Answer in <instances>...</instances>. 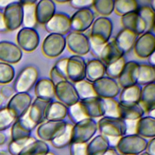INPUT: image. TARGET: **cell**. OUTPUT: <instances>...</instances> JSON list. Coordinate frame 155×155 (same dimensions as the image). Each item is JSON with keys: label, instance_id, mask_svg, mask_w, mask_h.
Returning <instances> with one entry per match:
<instances>
[{"label": "cell", "instance_id": "6da1fadb", "mask_svg": "<svg viewBox=\"0 0 155 155\" xmlns=\"http://www.w3.org/2000/svg\"><path fill=\"white\" fill-rule=\"evenodd\" d=\"M113 32V23L108 17L100 16L95 19L88 36L90 42L96 45L107 44Z\"/></svg>", "mask_w": 155, "mask_h": 155}, {"label": "cell", "instance_id": "7a4b0ae2", "mask_svg": "<svg viewBox=\"0 0 155 155\" xmlns=\"http://www.w3.org/2000/svg\"><path fill=\"white\" fill-rule=\"evenodd\" d=\"M97 124L101 134L108 138H120L127 132V122L120 117H102Z\"/></svg>", "mask_w": 155, "mask_h": 155}, {"label": "cell", "instance_id": "3957f363", "mask_svg": "<svg viewBox=\"0 0 155 155\" xmlns=\"http://www.w3.org/2000/svg\"><path fill=\"white\" fill-rule=\"evenodd\" d=\"M147 141L136 134L124 135L116 143L117 150L124 155H137L146 150Z\"/></svg>", "mask_w": 155, "mask_h": 155}, {"label": "cell", "instance_id": "277c9868", "mask_svg": "<svg viewBox=\"0 0 155 155\" xmlns=\"http://www.w3.org/2000/svg\"><path fill=\"white\" fill-rule=\"evenodd\" d=\"M97 130V122L92 118H86L75 124L72 128L71 143H87Z\"/></svg>", "mask_w": 155, "mask_h": 155}, {"label": "cell", "instance_id": "5b68a950", "mask_svg": "<svg viewBox=\"0 0 155 155\" xmlns=\"http://www.w3.org/2000/svg\"><path fill=\"white\" fill-rule=\"evenodd\" d=\"M39 77L38 68L33 65L24 67L16 78L13 89L16 93H28L36 84Z\"/></svg>", "mask_w": 155, "mask_h": 155}, {"label": "cell", "instance_id": "8992f818", "mask_svg": "<svg viewBox=\"0 0 155 155\" xmlns=\"http://www.w3.org/2000/svg\"><path fill=\"white\" fill-rule=\"evenodd\" d=\"M66 47L74 55L83 56L90 52L88 36L84 33L71 31L65 37Z\"/></svg>", "mask_w": 155, "mask_h": 155}, {"label": "cell", "instance_id": "52a82bcc", "mask_svg": "<svg viewBox=\"0 0 155 155\" xmlns=\"http://www.w3.org/2000/svg\"><path fill=\"white\" fill-rule=\"evenodd\" d=\"M66 48L65 37L63 35L50 33L44 39L41 50L48 58H56L60 56Z\"/></svg>", "mask_w": 155, "mask_h": 155}, {"label": "cell", "instance_id": "ba28073f", "mask_svg": "<svg viewBox=\"0 0 155 155\" xmlns=\"http://www.w3.org/2000/svg\"><path fill=\"white\" fill-rule=\"evenodd\" d=\"M93 85L96 96L103 99L115 98L121 89L116 79L107 76L93 82Z\"/></svg>", "mask_w": 155, "mask_h": 155}, {"label": "cell", "instance_id": "9c48e42d", "mask_svg": "<svg viewBox=\"0 0 155 155\" xmlns=\"http://www.w3.org/2000/svg\"><path fill=\"white\" fill-rule=\"evenodd\" d=\"M67 123L62 121L47 120L39 125L37 135L43 141H52L60 136L65 131Z\"/></svg>", "mask_w": 155, "mask_h": 155}, {"label": "cell", "instance_id": "30bf717a", "mask_svg": "<svg viewBox=\"0 0 155 155\" xmlns=\"http://www.w3.org/2000/svg\"><path fill=\"white\" fill-rule=\"evenodd\" d=\"M16 41L22 51L31 53L38 47L40 37L35 28L23 27L17 34Z\"/></svg>", "mask_w": 155, "mask_h": 155}, {"label": "cell", "instance_id": "8fae6325", "mask_svg": "<svg viewBox=\"0 0 155 155\" xmlns=\"http://www.w3.org/2000/svg\"><path fill=\"white\" fill-rule=\"evenodd\" d=\"M94 20V13L91 8L78 10L70 17L71 31L84 33L91 28Z\"/></svg>", "mask_w": 155, "mask_h": 155}, {"label": "cell", "instance_id": "7c38bea8", "mask_svg": "<svg viewBox=\"0 0 155 155\" xmlns=\"http://www.w3.org/2000/svg\"><path fill=\"white\" fill-rule=\"evenodd\" d=\"M86 63L82 56L73 54L68 58L66 67L67 79L73 84L85 79Z\"/></svg>", "mask_w": 155, "mask_h": 155}, {"label": "cell", "instance_id": "4fadbf2b", "mask_svg": "<svg viewBox=\"0 0 155 155\" xmlns=\"http://www.w3.org/2000/svg\"><path fill=\"white\" fill-rule=\"evenodd\" d=\"M3 14L8 30H15L22 25L23 11L20 1H12L5 8Z\"/></svg>", "mask_w": 155, "mask_h": 155}, {"label": "cell", "instance_id": "5bb4252c", "mask_svg": "<svg viewBox=\"0 0 155 155\" xmlns=\"http://www.w3.org/2000/svg\"><path fill=\"white\" fill-rule=\"evenodd\" d=\"M44 26L49 34L64 36L71 31L70 16L64 13H56Z\"/></svg>", "mask_w": 155, "mask_h": 155}, {"label": "cell", "instance_id": "9a60e30c", "mask_svg": "<svg viewBox=\"0 0 155 155\" xmlns=\"http://www.w3.org/2000/svg\"><path fill=\"white\" fill-rule=\"evenodd\" d=\"M55 97L67 107L79 101L73 84L68 80L62 81L55 85Z\"/></svg>", "mask_w": 155, "mask_h": 155}, {"label": "cell", "instance_id": "2e32d148", "mask_svg": "<svg viewBox=\"0 0 155 155\" xmlns=\"http://www.w3.org/2000/svg\"><path fill=\"white\" fill-rule=\"evenodd\" d=\"M135 55L140 59L147 58L154 52L155 36L151 32H145L137 38L133 48Z\"/></svg>", "mask_w": 155, "mask_h": 155}, {"label": "cell", "instance_id": "e0dca14e", "mask_svg": "<svg viewBox=\"0 0 155 155\" xmlns=\"http://www.w3.org/2000/svg\"><path fill=\"white\" fill-rule=\"evenodd\" d=\"M31 102L32 97L29 93H16L11 97L7 107L18 119L27 113Z\"/></svg>", "mask_w": 155, "mask_h": 155}, {"label": "cell", "instance_id": "ac0fdd59", "mask_svg": "<svg viewBox=\"0 0 155 155\" xmlns=\"http://www.w3.org/2000/svg\"><path fill=\"white\" fill-rule=\"evenodd\" d=\"M22 57V51L16 44L9 41L0 42V60L11 64L19 62Z\"/></svg>", "mask_w": 155, "mask_h": 155}, {"label": "cell", "instance_id": "d6986e66", "mask_svg": "<svg viewBox=\"0 0 155 155\" xmlns=\"http://www.w3.org/2000/svg\"><path fill=\"white\" fill-rule=\"evenodd\" d=\"M79 101L88 117L94 119L104 116L105 107L103 98L94 96Z\"/></svg>", "mask_w": 155, "mask_h": 155}, {"label": "cell", "instance_id": "ffe728a7", "mask_svg": "<svg viewBox=\"0 0 155 155\" xmlns=\"http://www.w3.org/2000/svg\"><path fill=\"white\" fill-rule=\"evenodd\" d=\"M36 126L38 125L29 119L28 114L26 113L24 115L17 119V120L13 125V139L16 140L30 136V133Z\"/></svg>", "mask_w": 155, "mask_h": 155}, {"label": "cell", "instance_id": "44dd1931", "mask_svg": "<svg viewBox=\"0 0 155 155\" xmlns=\"http://www.w3.org/2000/svg\"><path fill=\"white\" fill-rule=\"evenodd\" d=\"M51 101L38 97L32 101L27 114L29 119L36 125H39L45 120L46 110Z\"/></svg>", "mask_w": 155, "mask_h": 155}, {"label": "cell", "instance_id": "7402d4cb", "mask_svg": "<svg viewBox=\"0 0 155 155\" xmlns=\"http://www.w3.org/2000/svg\"><path fill=\"white\" fill-rule=\"evenodd\" d=\"M138 36H139L136 33L131 30L123 28L118 33L116 38L114 39V41L117 47L124 55L133 48L134 45Z\"/></svg>", "mask_w": 155, "mask_h": 155}, {"label": "cell", "instance_id": "603a6c76", "mask_svg": "<svg viewBox=\"0 0 155 155\" xmlns=\"http://www.w3.org/2000/svg\"><path fill=\"white\" fill-rule=\"evenodd\" d=\"M56 13V5L51 0H41L37 2L36 15L38 24L44 25Z\"/></svg>", "mask_w": 155, "mask_h": 155}, {"label": "cell", "instance_id": "cb8c5ba5", "mask_svg": "<svg viewBox=\"0 0 155 155\" xmlns=\"http://www.w3.org/2000/svg\"><path fill=\"white\" fill-rule=\"evenodd\" d=\"M142 87L134 84L122 88L119 93V102L122 105H131L139 103Z\"/></svg>", "mask_w": 155, "mask_h": 155}, {"label": "cell", "instance_id": "d4e9b609", "mask_svg": "<svg viewBox=\"0 0 155 155\" xmlns=\"http://www.w3.org/2000/svg\"><path fill=\"white\" fill-rule=\"evenodd\" d=\"M105 65L100 59H93L86 63L85 79L93 83L105 76Z\"/></svg>", "mask_w": 155, "mask_h": 155}, {"label": "cell", "instance_id": "484cf974", "mask_svg": "<svg viewBox=\"0 0 155 155\" xmlns=\"http://www.w3.org/2000/svg\"><path fill=\"white\" fill-rule=\"evenodd\" d=\"M136 134L143 138H154L155 118L151 116H143L136 121Z\"/></svg>", "mask_w": 155, "mask_h": 155}, {"label": "cell", "instance_id": "4316f807", "mask_svg": "<svg viewBox=\"0 0 155 155\" xmlns=\"http://www.w3.org/2000/svg\"><path fill=\"white\" fill-rule=\"evenodd\" d=\"M36 97L47 101H53L55 97V85L49 78L38 80L35 85Z\"/></svg>", "mask_w": 155, "mask_h": 155}, {"label": "cell", "instance_id": "83f0119b", "mask_svg": "<svg viewBox=\"0 0 155 155\" xmlns=\"http://www.w3.org/2000/svg\"><path fill=\"white\" fill-rule=\"evenodd\" d=\"M138 64V62L134 61L126 62L117 81L121 88L136 84V69Z\"/></svg>", "mask_w": 155, "mask_h": 155}, {"label": "cell", "instance_id": "f1b7e54d", "mask_svg": "<svg viewBox=\"0 0 155 155\" xmlns=\"http://www.w3.org/2000/svg\"><path fill=\"white\" fill-rule=\"evenodd\" d=\"M155 81L154 67L149 64H138L136 69V84L144 86Z\"/></svg>", "mask_w": 155, "mask_h": 155}, {"label": "cell", "instance_id": "f546056e", "mask_svg": "<svg viewBox=\"0 0 155 155\" xmlns=\"http://www.w3.org/2000/svg\"><path fill=\"white\" fill-rule=\"evenodd\" d=\"M37 1H20L22 6L23 20L22 25L24 27L35 28L37 25L36 6Z\"/></svg>", "mask_w": 155, "mask_h": 155}, {"label": "cell", "instance_id": "4dcf8cb0", "mask_svg": "<svg viewBox=\"0 0 155 155\" xmlns=\"http://www.w3.org/2000/svg\"><path fill=\"white\" fill-rule=\"evenodd\" d=\"M139 104L145 113L155 110V84L154 82L142 87Z\"/></svg>", "mask_w": 155, "mask_h": 155}, {"label": "cell", "instance_id": "1f68e13d", "mask_svg": "<svg viewBox=\"0 0 155 155\" xmlns=\"http://www.w3.org/2000/svg\"><path fill=\"white\" fill-rule=\"evenodd\" d=\"M67 116V107L58 101H51L45 112V120L62 121Z\"/></svg>", "mask_w": 155, "mask_h": 155}, {"label": "cell", "instance_id": "d6a6232c", "mask_svg": "<svg viewBox=\"0 0 155 155\" xmlns=\"http://www.w3.org/2000/svg\"><path fill=\"white\" fill-rule=\"evenodd\" d=\"M110 148L108 138L102 134L94 137L87 146L88 155H104Z\"/></svg>", "mask_w": 155, "mask_h": 155}, {"label": "cell", "instance_id": "836d02e7", "mask_svg": "<svg viewBox=\"0 0 155 155\" xmlns=\"http://www.w3.org/2000/svg\"><path fill=\"white\" fill-rule=\"evenodd\" d=\"M145 111L139 103L131 105L120 104V118L127 122L137 121L143 117Z\"/></svg>", "mask_w": 155, "mask_h": 155}, {"label": "cell", "instance_id": "e575fe53", "mask_svg": "<svg viewBox=\"0 0 155 155\" xmlns=\"http://www.w3.org/2000/svg\"><path fill=\"white\" fill-rule=\"evenodd\" d=\"M124 56V54L117 47L114 39L110 40L105 45L99 59L103 62L105 65L113 62L120 58Z\"/></svg>", "mask_w": 155, "mask_h": 155}, {"label": "cell", "instance_id": "d590c367", "mask_svg": "<svg viewBox=\"0 0 155 155\" xmlns=\"http://www.w3.org/2000/svg\"><path fill=\"white\" fill-rule=\"evenodd\" d=\"M79 101L97 96L93 85V83L85 79L73 83Z\"/></svg>", "mask_w": 155, "mask_h": 155}, {"label": "cell", "instance_id": "8d00e7d4", "mask_svg": "<svg viewBox=\"0 0 155 155\" xmlns=\"http://www.w3.org/2000/svg\"><path fill=\"white\" fill-rule=\"evenodd\" d=\"M48 153V147L43 140H35L24 147L20 155H46Z\"/></svg>", "mask_w": 155, "mask_h": 155}, {"label": "cell", "instance_id": "74e56055", "mask_svg": "<svg viewBox=\"0 0 155 155\" xmlns=\"http://www.w3.org/2000/svg\"><path fill=\"white\" fill-rule=\"evenodd\" d=\"M139 7L137 1L135 0H116L114 1V11L119 15H124L137 11Z\"/></svg>", "mask_w": 155, "mask_h": 155}, {"label": "cell", "instance_id": "f35d334b", "mask_svg": "<svg viewBox=\"0 0 155 155\" xmlns=\"http://www.w3.org/2000/svg\"><path fill=\"white\" fill-rule=\"evenodd\" d=\"M137 12L146 27L147 32L151 31L154 24V10L149 5H143L139 7Z\"/></svg>", "mask_w": 155, "mask_h": 155}, {"label": "cell", "instance_id": "ab89813d", "mask_svg": "<svg viewBox=\"0 0 155 155\" xmlns=\"http://www.w3.org/2000/svg\"><path fill=\"white\" fill-rule=\"evenodd\" d=\"M114 1L95 0L93 1V7L96 12L102 17H107L114 12Z\"/></svg>", "mask_w": 155, "mask_h": 155}, {"label": "cell", "instance_id": "60d3db41", "mask_svg": "<svg viewBox=\"0 0 155 155\" xmlns=\"http://www.w3.org/2000/svg\"><path fill=\"white\" fill-rule=\"evenodd\" d=\"M126 62L124 56H122L117 60L105 65L106 76L112 79H117Z\"/></svg>", "mask_w": 155, "mask_h": 155}, {"label": "cell", "instance_id": "b9f144b4", "mask_svg": "<svg viewBox=\"0 0 155 155\" xmlns=\"http://www.w3.org/2000/svg\"><path fill=\"white\" fill-rule=\"evenodd\" d=\"M120 23L124 28L131 30L138 35L139 19L137 11L122 16Z\"/></svg>", "mask_w": 155, "mask_h": 155}, {"label": "cell", "instance_id": "7bdbcfd3", "mask_svg": "<svg viewBox=\"0 0 155 155\" xmlns=\"http://www.w3.org/2000/svg\"><path fill=\"white\" fill-rule=\"evenodd\" d=\"M67 116L73 124L88 118L80 101L67 107Z\"/></svg>", "mask_w": 155, "mask_h": 155}, {"label": "cell", "instance_id": "ee69618b", "mask_svg": "<svg viewBox=\"0 0 155 155\" xmlns=\"http://www.w3.org/2000/svg\"><path fill=\"white\" fill-rule=\"evenodd\" d=\"M73 125L67 123L64 132L58 138L51 141V144L56 148H61L70 145L72 139V128Z\"/></svg>", "mask_w": 155, "mask_h": 155}, {"label": "cell", "instance_id": "f6af8a7d", "mask_svg": "<svg viewBox=\"0 0 155 155\" xmlns=\"http://www.w3.org/2000/svg\"><path fill=\"white\" fill-rule=\"evenodd\" d=\"M105 117H120V104L115 98L104 99Z\"/></svg>", "mask_w": 155, "mask_h": 155}, {"label": "cell", "instance_id": "bcb514c9", "mask_svg": "<svg viewBox=\"0 0 155 155\" xmlns=\"http://www.w3.org/2000/svg\"><path fill=\"white\" fill-rule=\"evenodd\" d=\"M15 70L8 64L0 62V84H6L10 82L14 78Z\"/></svg>", "mask_w": 155, "mask_h": 155}, {"label": "cell", "instance_id": "7dc6e473", "mask_svg": "<svg viewBox=\"0 0 155 155\" xmlns=\"http://www.w3.org/2000/svg\"><path fill=\"white\" fill-rule=\"evenodd\" d=\"M16 119L13 113L7 108L0 110V130L8 128Z\"/></svg>", "mask_w": 155, "mask_h": 155}, {"label": "cell", "instance_id": "c3c4849f", "mask_svg": "<svg viewBox=\"0 0 155 155\" xmlns=\"http://www.w3.org/2000/svg\"><path fill=\"white\" fill-rule=\"evenodd\" d=\"M71 155H88L87 143H71Z\"/></svg>", "mask_w": 155, "mask_h": 155}, {"label": "cell", "instance_id": "681fc988", "mask_svg": "<svg viewBox=\"0 0 155 155\" xmlns=\"http://www.w3.org/2000/svg\"><path fill=\"white\" fill-rule=\"evenodd\" d=\"M70 6L75 9L82 10L91 8L93 7V0H71L68 2Z\"/></svg>", "mask_w": 155, "mask_h": 155}, {"label": "cell", "instance_id": "f907efd6", "mask_svg": "<svg viewBox=\"0 0 155 155\" xmlns=\"http://www.w3.org/2000/svg\"><path fill=\"white\" fill-rule=\"evenodd\" d=\"M51 81L54 84L56 85L57 84L64 81L68 80L67 78L65 76L64 74H62L56 67L54 66L51 68L50 71V78Z\"/></svg>", "mask_w": 155, "mask_h": 155}, {"label": "cell", "instance_id": "816d5d0a", "mask_svg": "<svg viewBox=\"0 0 155 155\" xmlns=\"http://www.w3.org/2000/svg\"><path fill=\"white\" fill-rule=\"evenodd\" d=\"M90 52L94 58H96V59H99L101 53H102L105 45H106V44H104V45H96V44L91 43L90 42Z\"/></svg>", "mask_w": 155, "mask_h": 155}, {"label": "cell", "instance_id": "f5cc1de1", "mask_svg": "<svg viewBox=\"0 0 155 155\" xmlns=\"http://www.w3.org/2000/svg\"><path fill=\"white\" fill-rule=\"evenodd\" d=\"M68 58H63L59 59L55 63L54 67H56L62 74L67 77L66 74V67H67V63Z\"/></svg>", "mask_w": 155, "mask_h": 155}, {"label": "cell", "instance_id": "db71d44e", "mask_svg": "<svg viewBox=\"0 0 155 155\" xmlns=\"http://www.w3.org/2000/svg\"><path fill=\"white\" fill-rule=\"evenodd\" d=\"M14 93L13 88L10 86L5 85L1 90V94L5 98L12 97L14 95Z\"/></svg>", "mask_w": 155, "mask_h": 155}, {"label": "cell", "instance_id": "11a10c76", "mask_svg": "<svg viewBox=\"0 0 155 155\" xmlns=\"http://www.w3.org/2000/svg\"><path fill=\"white\" fill-rule=\"evenodd\" d=\"M154 145H155V139L154 138L151 139V140L147 142L146 150L149 155H154Z\"/></svg>", "mask_w": 155, "mask_h": 155}, {"label": "cell", "instance_id": "9f6ffc18", "mask_svg": "<svg viewBox=\"0 0 155 155\" xmlns=\"http://www.w3.org/2000/svg\"><path fill=\"white\" fill-rule=\"evenodd\" d=\"M7 31H8V29L7 28L5 22L4 20V14L0 10V32H4Z\"/></svg>", "mask_w": 155, "mask_h": 155}, {"label": "cell", "instance_id": "6f0895ef", "mask_svg": "<svg viewBox=\"0 0 155 155\" xmlns=\"http://www.w3.org/2000/svg\"><path fill=\"white\" fill-rule=\"evenodd\" d=\"M147 59H148V64L151 66L154 67L155 66V51L151 55H150L147 58Z\"/></svg>", "mask_w": 155, "mask_h": 155}, {"label": "cell", "instance_id": "680465c9", "mask_svg": "<svg viewBox=\"0 0 155 155\" xmlns=\"http://www.w3.org/2000/svg\"><path fill=\"white\" fill-rule=\"evenodd\" d=\"M11 1H0V10H4L5 8L11 2Z\"/></svg>", "mask_w": 155, "mask_h": 155}, {"label": "cell", "instance_id": "91938a15", "mask_svg": "<svg viewBox=\"0 0 155 155\" xmlns=\"http://www.w3.org/2000/svg\"><path fill=\"white\" fill-rule=\"evenodd\" d=\"M69 1H68V0H56V1H54V2L59 4H63L68 3Z\"/></svg>", "mask_w": 155, "mask_h": 155}, {"label": "cell", "instance_id": "94428289", "mask_svg": "<svg viewBox=\"0 0 155 155\" xmlns=\"http://www.w3.org/2000/svg\"><path fill=\"white\" fill-rule=\"evenodd\" d=\"M150 5H149L153 10H155V1L154 0H152L151 1H150Z\"/></svg>", "mask_w": 155, "mask_h": 155}, {"label": "cell", "instance_id": "6125c7cd", "mask_svg": "<svg viewBox=\"0 0 155 155\" xmlns=\"http://www.w3.org/2000/svg\"><path fill=\"white\" fill-rule=\"evenodd\" d=\"M141 155H149V154L148 153H143V154H142Z\"/></svg>", "mask_w": 155, "mask_h": 155}, {"label": "cell", "instance_id": "be15d7a7", "mask_svg": "<svg viewBox=\"0 0 155 155\" xmlns=\"http://www.w3.org/2000/svg\"><path fill=\"white\" fill-rule=\"evenodd\" d=\"M46 155H54V154H53L52 153H48Z\"/></svg>", "mask_w": 155, "mask_h": 155}]
</instances>
